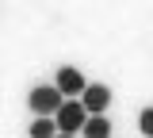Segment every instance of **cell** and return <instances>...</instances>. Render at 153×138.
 Returning a JSON list of instances; mask_svg holds the SVG:
<instances>
[{
    "label": "cell",
    "mask_w": 153,
    "mask_h": 138,
    "mask_svg": "<svg viewBox=\"0 0 153 138\" xmlns=\"http://www.w3.org/2000/svg\"><path fill=\"white\" fill-rule=\"evenodd\" d=\"M50 119H54L57 134H76V131H80V123L88 119V111L80 107V100H61V104H57V111H54Z\"/></svg>",
    "instance_id": "obj_1"
},
{
    "label": "cell",
    "mask_w": 153,
    "mask_h": 138,
    "mask_svg": "<svg viewBox=\"0 0 153 138\" xmlns=\"http://www.w3.org/2000/svg\"><path fill=\"white\" fill-rule=\"evenodd\" d=\"M61 100H65V96L57 92L54 84H35V88H31V96H27V104H31V111H35V115H54Z\"/></svg>",
    "instance_id": "obj_2"
},
{
    "label": "cell",
    "mask_w": 153,
    "mask_h": 138,
    "mask_svg": "<svg viewBox=\"0 0 153 138\" xmlns=\"http://www.w3.org/2000/svg\"><path fill=\"white\" fill-rule=\"evenodd\" d=\"M80 107H84L88 115H103V111L111 107V88H107V84H84V88H80Z\"/></svg>",
    "instance_id": "obj_3"
},
{
    "label": "cell",
    "mask_w": 153,
    "mask_h": 138,
    "mask_svg": "<svg viewBox=\"0 0 153 138\" xmlns=\"http://www.w3.org/2000/svg\"><path fill=\"white\" fill-rule=\"evenodd\" d=\"M84 84H88V81H84V73H80V69H73V65H61V69H57V77H54V88H57L65 100L80 96V88H84Z\"/></svg>",
    "instance_id": "obj_4"
},
{
    "label": "cell",
    "mask_w": 153,
    "mask_h": 138,
    "mask_svg": "<svg viewBox=\"0 0 153 138\" xmlns=\"http://www.w3.org/2000/svg\"><path fill=\"white\" fill-rule=\"evenodd\" d=\"M76 134H84V138H111V123H107V115H88Z\"/></svg>",
    "instance_id": "obj_5"
},
{
    "label": "cell",
    "mask_w": 153,
    "mask_h": 138,
    "mask_svg": "<svg viewBox=\"0 0 153 138\" xmlns=\"http://www.w3.org/2000/svg\"><path fill=\"white\" fill-rule=\"evenodd\" d=\"M54 134H57L54 119H50V115H35V123H31V138H54Z\"/></svg>",
    "instance_id": "obj_6"
},
{
    "label": "cell",
    "mask_w": 153,
    "mask_h": 138,
    "mask_svg": "<svg viewBox=\"0 0 153 138\" xmlns=\"http://www.w3.org/2000/svg\"><path fill=\"white\" fill-rule=\"evenodd\" d=\"M138 131H142L146 138H153V107H146V111L138 115Z\"/></svg>",
    "instance_id": "obj_7"
},
{
    "label": "cell",
    "mask_w": 153,
    "mask_h": 138,
    "mask_svg": "<svg viewBox=\"0 0 153 138\" xmlns=\"http://www.w3.org/2000/svg\"><path fill=\"white\" fill-rule=\"evenodd\" d=\"M54 138H76V134H54Z\"/></svg>",
    "instance_id": "obj_8"
}]
</instances>
